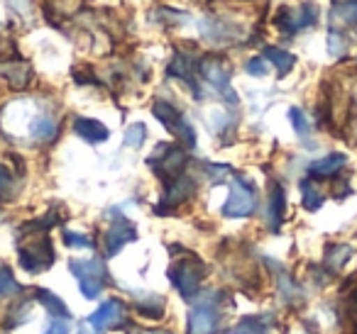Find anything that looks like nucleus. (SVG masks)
<instances>
[{"instance_id": "f257e3e1", "label": "nucleus", "mask_w": 357, "mask_h": 334, "mask_svg": "<svg viewBox=\"0 0 357 334\" xmlns=\"http://www.w3.org/2000/svg\"><path fill=\"white\" fill-rule=\"evenodd\" d=\"M152 113H154V118H157L159 122H162L164 127H167L169 132H172L174 137L178 139V142L184 144V147H189V149L196 147L194 127L186 122V118L178 113V110L174 108L172 103H167V100H154V103H152Z\"/></svg>"}, {"instance_id": "f03ea898", "label": "nucleus", "mask_w": 357, "mask_h": 334, "mask_svg": "<svg viewBox=\"0 0 357 334\" xmlns=\"http://www.w3.org/2000/svg\"><path fill=\"white\" fill-rule=\"evenodd\" d=\"M149 166L154 168V173H157L164 183H172L184 171L186 152L181 147H174V144H159L157 152L149 157Z\"/></svg>"}, {"instance_id": "7ed1b4c3", "label": "nucleus", "mask_w": 357, "mask_h": 334, "mask_svg": "<svg viewBox=\"0 0 357 334\" xmlns=\"http://www.w3.org/2000/svg\"><path fill=\"white\" fill-rule=\"evenodd\" d=\"M257 207V191L255 186L243 176H235L230 183V196L228 202L223 205V215L225 217H248L255 212Z\"/></svg>"}, {"instance_id": "20e7f679", "label": "nucleus", "mask_w": 357, "mask_h": 334, "mask_svg": "<svg viewBox=\"0 0 357 334\" xmlns=\"http://www.w3.org/2000/svg\"><path fill=\"white\" fill-rule=\"evenodd\" d=\"M71 271L76 273L81 285V293L89 300H93L96 295H100L105 285V278H108V271L100 261H71Z\"/></svg>"}, {"instance_id": "39448f33", "label": "nucleus", "mask_w": 357, "mask_h": 334, "mask_svg": "<svg viewBox=\"0 0 357 334\" xmlns=\"http://www.w3.org/2000/svg\"><path fill=\"white\" fill-rule=\"evenodd\" d=\"M201 278H204V264H201L196 256L178 261L172 269V283L176 285V290L184 295V298H194V295L199 293Z\"/></svg>"}, {"instance_id": "423d86ee", "label": "nucleus", "mask_w": 357, "mask_h": 334, "mask_svg": "<svg viewBox=\"0 0 357 334\" xmlns=\"http://www.w3.org/2000/svg\"><path fill=\"white\" fill-rule=\"evenodd\" d=\"M220 324V310L215 305L213 295L199 300L189 315V334H215Z\"/></svg>"}, {"instance_id": "0eeeda50", "label": "nucleus", "mask_w": 357, "mask_h": 334, "mask_svg": "<svg viewBox=\"0 0 357 334\" xmlns=\"http://www.w3.org/2000/svg\"><path fill=\"white\" fill-rule=\"evenodd\" d=\"M199 71L220 95H225L233 105L238 103V95H235L233 88H230V69L218 59V56H206V59L199 64Z\"/></svg>"}, {"instance_id": "6e6552de", "label": "nucleus", "mask_w": 357, "mask_h": 334, "mask_svg": "<svg viewBox=\"0 0 357 334\" xmlns=\"http://www.w3.org/2000/svg\"><path fill=\"white\" fill-rule=\"evenodd\" d=\"M318 13L313 3H303L298 10H279L277 15V27L284 35H296L298 30H306V27L316 25Z\"/></svg>"}, {"instance_id": "1a4fd4ad", "label": "nucleus", "mask_w": 357, "mask_h": 334, "mask_svg": "<svg viewBox=\"0 0 357 334\" xmlns=\"http://www.w3.org/2000/svg\"><path fill=\"white\" fill-rule=\"evenodd\" d=\"M54 259V251H52L50 239H37L32 246H20V264L25 266L30 273L47 269Z\"/></svg>"}, {"instance_id": "9d476101", "label": "nucleus", "mask_w": 357, "mask_h": 334, "mask_svg": "<svg viewBox=\"0 0 357 334\" xmlns=\"http://www.w3.org/2000/svg\"><path fill=\"white\" fill-rule=\"evenodd\" d=\"M125 319H128L125 305L120 303V300H108V303H103L91 315L89 322L93 324L96 329H110V327H123Z\"/></svg>"}, {"instance_id": "9b49d317", "label": "nucleus", "mask_w": 357, "mask_h": 334, "mask_svg": "<svg viewBox=\"0 0 357 334\" xmlns=\"http://www.w3.org/2000/svg\"><path fill=\"white\" fill-rule=\"evenodd\" d=\"M137 239V230L125 217H118L108 232H105V256H115L125 244Z\"/></svg>"}, {"instance_id": "f8f14e48", "label": "nucleus", "mask_w": 357, "mask_h": 334, "mask_svg": "<svg viewBox=\"0 0 357 334\" xmlns=\"http://www.w3.org/2000/svg\"><path fill=\"white\" fill-rule=\"evenodd\" d=\"M74 132L79 134L81 139H86L89 144H100L108 139V127L98 120H91V118H76L74 120Z\"/></svg>"}, {"instance_id": "ddd939ff", "label": "nucleus", "mask_w": 357, "mask_h": 334, "mask_svg": "<svg viewBox=\"0 0 357 334\" xmlns=\"http://www.w3.org/2000/svg\"><path fill=\"white\" fill-rule=\"evenodd\" d=\"M347 164L345 154H328V157L318 159V161H313L311 166H308V173H311L313 178H331L335 176V173L342 171V166Z\"/></svg>"}, {"instance_id": "4468645a", "label": "nucleus", "mask_w": 357, "mask_h": 334, "mask_svg": "<svg viewBox=\"0 0 357 334\" xmlns=\"http://www.w3.org/2000/svg\"><path fill=\"white\" fill-rule=\"evenodd\" d=\"M284 210H287V193L274 181L272 186H269V212H267L269 227H272V230H279V225L284 222Z\"/></svg>"}, {"instance_id": "2eb2a0df", "label": "nucleus", "mask_w": 357, "mask_h": 334, "mask_svg": "<svg viewBox=\"0 0 357 334\" xmlns=\"http://www.w3.org/2000/svg\"><path fill=\"white\" fill-rule=\"evenodd\" d=\"M169 76L186 81V84L194 88V93L201 95L199 86H196V79H194V61H191V56H186L184 51H178V54L172 59V64H169Z\"/></svg>"}, {"instance_id": "dca6fc26", "label": "nucleus", "mask_w": 357, "mask_h": 334, "mask_svg": "<svg viewBox=\"0 0 357 334\" xmlns=\"http://www.w3.org/2000/svg\"><path fill=\"white\" fill-rule=\"evenodd\" d=\"M194 193H196V183L191 181V178H186V176H178L176 181L169 183L167 196H164V202H167V205H178V202L189 200Z\"/></svg>"}, {"instance_id": "f3484780", "label": "nucleus", "mask_w": 357, "mask_h": 334, "mask_svg": "<svg viewBox=\"0 0 357 334\" xmlns=\"http://www.w3.org/2000/svg\"><path fill=\"white\" fill-rule=\"evenodd\" d=\"M32 137L40 139V142H52V139L56 137V132H59V125H56L54 118H50V115H40V118L32 122Z\"/></svg>"}, {"instance_id": "a211bd4d", "label": "nucleus", "mask_w": 357, "mask_h": 334, "mask_svg": "<svg viewBox=\"0 0 357 334\" xmlns=\"http://www.w3.org/2000/svg\"><path fill=\"white\" fill-rule=\"evenodd\" d=\"M35 298L40 300L42 305H45L47 310H50L52 315H54L56 319H66L69 317V308H66L64 303L59 300V295H54V293H50V290H35Z\"/></svg>"}, {"instance_id": "6ab92c4d", "label": "nucleus", "mask_w": 357, "mask_h": 334, "mask_svg": "<svg viewBox=\"0 0 357 334\" xmlns=\"http://www.w3.org/2000/svg\"><path fill=\"white\" fill-rule=\"evenodd\" d=\"M264 59H269L277 66L279 76H287L289 71L294 69V64H296L294 54H289V51H284V49H277V47H267V49H264Z\"/></svg>"}, {"instance_id": "aec40b11", "label": "nucleus", "mask_w": 357, "mask_h": 334, "mask_svg": "<svg viewBox=\"0 0 357 334\" xmlns=\"http://www.w3.org/2000/svg\"><path fill=\"white\" fill-rule=\"evenodd\" d=\"M230 334H269V319L267 317H245L238 322Z\"/></svg>"}, {"instance_id": "412c9836", "label": "nucleus", "mask_w": 357, "mask_h": 334, "mask_svg": "<svg viewBox=\"0 0 357 334\" xmlns=\"http://www.w3.org/2000/svg\"><path fill=\"white\" fill-rule=\"evenodd\" d=\"M0 71H3V76H6L13 86H20V88L27 86V81H30V66L27 64L13 61V64H8V66H0Z\"/></svg>"}, {"instance_id": "4be33fe9", "label": "nucleus", "mask_w": 357, "mask_h": 334, "mask_svg": "<svg viewBox=\"0 0 357 334\" xmlns=\"http://www.w3.org/2000/svg\"><path fill=\"white\" fill-rule=\"evenodd\" d=\"M301 198H303V207H306V210H318V207L323 205L321 191H318L316 183H313L311 178L301 181Z\"/></svg>"}, {"instance_id": "5701e85b", "label": "nucleus", "mask_w": 357, "mask_h": 334, "mask_svg": "<svg viewBox=\"0 0 357 334\" xmlns=\"http://www.w3.org/2000/svg\"><path fill=\"white\" fill-rule=\"evenodd\" d=\"M347 256H350V246L333 244L331 249H328V254H326V264L331 266L333 271H337V269H342V266H345Z\"/></svg>"}, {"instance_id": "b1692460", "label": "nucleus", "mask_w": 357, "mask_h": 334, "mask_svg": "<svg viewBox=\"0 0 357 334\" xmlns=\"http://www.w3.org/2000/svg\"><path fill=\"white\" fill-rule=\"evenodd\" d=\"M144 137H147V129H144L142 122H135L130 125L128 129H125V147H142Z\"/></svg>"}, {"instance_id": "393cba45", "label": "nucleus", "mask_w": 357, "mask_h": 334, "mask_svg": "<svg viewBox=\"0 0 357 334\" xmlns=\"http://www.w3.org/2000/svg\"><path fill=\"white\" fill-rule=\"evenodd\" d=\"M15 193V176L0 164V200H8Z\"/></svg>"}, {"instance_id": "a878e982", "label": "nucleus", "mask_w": 357, "mask_h": 334, "mask_svg": "<svg viewBox=\"0 0 357 334\" xmlns=\"http://www.w3.org/2000/svg\"><path fill=\"white\" fill-rule=\"evenodd\" d=\"M289 120H291V125H294V129H296L298 137H306V134L311 132V125H308L306 115H303L298 108H291V110H289Z\"/></svg>"}, {"instance_id": "bb28decb", "label": "nucleus", "mask_w": 357, "mask_h": 334, "mask_svg": "<svg viewBox=\"0 0 357 334\" xmlns=\"http://www.w3.org/2000/svg\"><path fill=\"white\" fill-rule=\"evenodd\" d=\"M15 290H20V285L15 283V278L6 266H0V295L15 293Z\"/></svg>"}, {"instance_id": "cd10ccee", "label": "nucleus", "mask_w": 357, "mask_h": 334, "mask_svg": "<svg viewBox=\"0 0 357 334\" xmlns=\"http://www.w3.org/2000/svg\"><path fill=\"white\" fill-rule=\"evenodd\" d=\"M345 47H347L345 37H342L337 30H331V35H328V49H331V54L333 56L342 54V51H345Z\"/></svg>"}, {"instance_id": "c85d7f7f", "label": "nucleus", "mask_w": 357, "mask_h": 334, "mask_svg": "<svg viewBox=\"0 0 357 334\" xmlns=\"http://www.w3.org/2000/svg\"><path fill=\"white\" fill-rule=\"evenodd\" d=\"M64 241H66L69 246H76V249H91V246H93L91 237L76 234V232H64Z\"/></svg>"}, {"instance_id": "c756f323", "label": "nucleus", "mask_w": 357, "mask_h": 334, "mask_svg": "<svg viewBox=\"0 0 357 334\" xmlns=\"http://www.w3.org/2000/svg\"><path fill=\"white\" fill-rule=\"evenodd\" d=\"M206 171H208L211 181L213 183H220L225 176L230 173V166H223V164H215V166H206Z\"/></svg>"}, {"instance_id": "7c9ffc66", "label": "nucleus", "mask_w": 357, "mask_h": 334, "mask_svg": "<svg viewBox=\"0 0 357 334\" xmlns=\"http://www.w3.org/2000/svg\"><path fill=\"white\" fill-rule=\"evenodd\" d=\"M248 74L250 76H267V64H264V59H250Z\"/></svg>"}, {"instance_id": "2f4dec72", "label": "nucleus", "mask_w": 357, "mask_h": 334, "mask_svg": "<svg viewBox=\"0 0 357 334\" xmlns=\"http://www.w3.org/2000/svg\"><path fill=\"white\" fill-rule=\"evenodd\" d=\"M45 334H69V322L66 319H54Z\"/></svg>"}]
</instances>
